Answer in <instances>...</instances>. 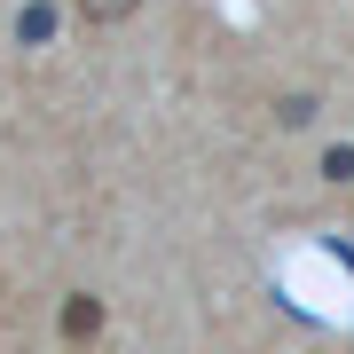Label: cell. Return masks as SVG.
I'll return each instance as SVG.
<instances>
[{
    "instance_id": "cell-1",
    "label": "cell",
    "mask_w": 354,
    "mask_h": 354,
    "mask_svg": "<svg viewBox=\"0 0 354 354\" xmlns=\"http://www.w3.org/2000/svg\"><path fill=\"white\" fill-rule=\"evenodd\" d=\"M142 0H79V16H87V24H118V16H134Z\"/></svg>"
},
{
    "instance_id": "cell-2",
    "label": "cell",
    "mask_w": 354,
    "mask_h": 354,
    "mask_svg": "<svg viewBox=\"0 0 354 354\" xmlns=\"http://www.w3.org/2000/svg\"><path fill=\"white\" fill-rule=\"evenodd\" d=\"M95 323H102V307H95V299H71V315H64V330H71V339H87Z\"/></svg>"
}]
</instances>
